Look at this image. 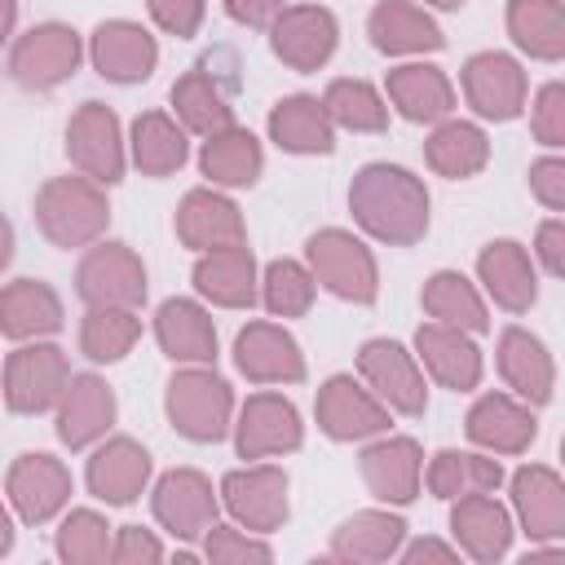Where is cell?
<instances>
[{
    "mask_svg": "<svg viewBox=\"0 0 565 565\" xmlns=\"http://www.w3.org/2000/svg\"><path fill=\"white\" fill-rule=\"evenodd\" d=\"M428 185L402 163H366L349 181V212L362 234L388 247H415L433 221Z\"/></svg>",
    "mask_w": 565,
    "mask_h": 565,
    "instance_id": "cell-1",
    "label": "cell"
},
{
    "mask_svg": "<svg viewBox=\"0 0 565 565\" xmlns=\"http://www.w3.org/2000/svg\"><path fill=\"white\" fill-rule=\"evenodd\" d=\"M35 225L40 234L71 252V247H93L106 225H110V199H106V185L84 177V172H66V177H49L40 190H35Z\"/></svg>",
    "mask_w": 565,
    "mask_h": 565,
    "instance_id": "cell-2",
    "label": "cell"
},
{
    "mask_svg": "<svg viewBox=\"0 0 565 565\" xmlns=\"http://www.w3.org/2000/svg\"><path fill=\"white\" fill-rule=\"evenodd\" d=\"M163 411L168 424L194 446H216L225 433H234V388L212 366L172 371L163 388Z\"/></svg>",
    "mask_w": 565,
    "mask_h": 565,
    "instance_id": "cell-3",
    "label": "cell"
},
{
    "mask_svg": "<svg viewBox=\"0 0 565 565\" xmlns=\"http://www.w3.org/2000/svg\"><path fill=\"white\" fill-rule=\"evenodd\" d=\"M305 265L313 269L318 287H327L335 300L375 305V296H380V265H375L371 247L358 234L340 230V225H327V230L309 234Z\"/></svg>",
    "mask_w": 565,
    "mask_h": 565,
    "instance_id": "cell-4",
    "label": "cell"
},
{
    "mask_svg": "<svg viewBox=\"0 0 565 565\" xmlns=\"http://www.w3.org/2000/svg\"><path fill=\"white\" fill-rule=\"evenodd\" d=\"M84 40L66 22H35L9 44V75L26 93H49L79 71Z\"/></svg>",
    "mask_w": 565,
    "mask_h": 565,
    "instance_id": "cell-5",
    "label": "cell"
},
{
    "mask_svg": "<svg viewBox=\"0 0 565 565\" xmlns=\"http://www.w3.org/2000/svg\"><path fill=\"white\" fill-rule=\"evenodd\" d=\"M71 362L57 344L49 340H22L4 358V406L13 415H44L57 411L66 384H71Z\"/></svg>",
    "mask_w": 565,
    "mask_h": 565,
    "instance_id": "cell-6",
    "label": "cell"
},
{
    "mask_svg": "<svg viewBox=\"0 0 565 565\" xmlns=\"http://www.w3.org/2000/svg\"><path fill=\"white\" fill-rule=\"evenodd\" d=\"M75 296L88 309H141L146 265L128 243H93L75 265Z\"/></svg>",
    "mask_w": 565,
    "mask_h": 565,
    "instance_id": "cell-7",
    "label": "cell"
},
{
    "mask_svg": "<svg viewBox=\"0 0 565 565\" xmlns=\"http://www.w3.org/2000/svg\"><path fill=\"white\" fill-rule=\"evenodd\" d=\"M66 159L75 172L115 185L124 181L128 168V141L119 128V115L106 102H79L75 115L66 119Z\"/></svg>",
    "mask_w": 565,
    "mask_h": 565,
    "instance_id": "cell-8",
    "label": "cell"
},
{
    "mask_svg": "<svg viewBox=\"0 0 565 565\" xmlns=\"http://www.w3.org/2000/svg\"><path fill=\"white\" fill-rule=\"evenodd\" d=\"M313 415H318V428L331 437V441H366V437H384L388 424H393V411L388 402L375 397V388L366 380H353V375H331L318 384V397H313Z\"/></svg>",
    "mask_w": 565,
    "mask_h": 565,
    "instance_id": "cell-9",
    "label": "cell"
},
{
    "mask_svg": "<svg viewBox=\"0 0 565 565\" xmlns=\"http://www.w3.org/2000/svg\"><path fill=\"white\" fill-rule=\"evenodd\" d=\"M71 490H75L71 468L49 450H22L4 472V499L13 516L26 525H44L57 512H66Z\"/></svg>",
    "mask_w": 565,
    "mask_h": 565,
    "instance_id": "cell-10",
    "label": "cell"
},
{
    "mask_svg": "<svg viewBox=\"0 0 565 565\" xmlns=\"http://www.w3.org/2000/svg\"><path fill=\"white\" fill-rule=\"evenodd\" d=\"M358 375L375 388L380 402H388L393 415H406V419H419L428 411V384H424V371H419V358L388 340V335H375L358 349Z\"/></svg>",
    "mask_w": 565,
    "mask_h": 565,
    "instance_id": "cell-11",
    "label": "cell"
},
{
    "mask_svg": "<svg viewBox=\"0 0 565 565\" xmlns=\"http://www.w3.org/2000/svg\"><path fill=\"white\" fill-rule=\"evenodd\" d=\"M459 84H463V102L472 106V115L490 119V124L516 119L525 110V97H530L525 66L512 53H499V49L472 53L459 71Z\"/></svg>",
    "mask_w": 565,
    "mask_h": 565,
    "instance_id": "cell-12",
    "label": "cell"
},
{
    "mask_svg": "<svg viewBox=\"0 0 565 565\" xmlns=\"http://www.w3.org/2000/svg\"><path fill=\"white\" fill-rule=\"evenodd\" d=\"M150 512L172 539L194 543L216 525L221 490H212L199 468H168L150 490Z\"/></svg>",
    "mask_w": 565,
    "mask_h": 565,
    "instance_id": "cell-13",
    "label": "cell"
},
{
    "mask_svg": "<svg viewBox=\"0 0 565 565\" xmlns=\"http://www.w3.org/2000/svg\"><path fill=\"white\" fill-rule=\"evenodd\" d=\"M287 472L278 463H247L221 477V503L225 512L252 530V534H274L282 530L291 503H287Z\"/></svg>",
    "mask_w": 565,
    "mask_h": 565,
    "instance_id": "cell-14",
    "label": "cell"
},
{
    "mask_svg": "<svg viewBox=\"0 0 565 565\" xmlns=\"http://www.w3.org/2000/svg\"><path fill=\"white\" fill-rule=\"evenodd\" d=\"M305 446V424L291 397L282 393H252L238 406L234 419V450L238 459H269V455H291Z\"/></svg>",
    "mask_w": 565,
    "mask_h": 565,
    "instance_id": "cell-15",
    "label": "cell"
},
{
    "mask_svg": "<svg viewBox=\"0 0 565 565\" xmlns=\"http://www.w3.org/2000/svg\"><path fill=\"white\" fill-rule=\"evenodd\" d=\"M335 44H340V22H335V13L322 9V4H287V9L278 13V22L269 26V49H274V57H278L282 66L300 71V75L327 66L331 53H335Z\"/></svg>",
    "mask_w": 565,
    "mask_h": 565,
    "instance_id": "cell-16",
    "label": "cell"
},
{
    "mask_svg": "<svg viewBox=\"0 0 565 565\" xmlns=\"http://www.w3.org/2000/svg\"><path fill=\"white\" fill-rule=\"evenodd\" d=\"M358 472H362L371 499H380L388 508H406L419 499V486H424V450L415 437L384 433L371 446H362Z\"/></svg>",
    "mask_w": 565,
    "mask_h": 565,
    "instance_id": "cell-17",
    "label": "cell"
},
{
    "mask_svg": "<svg viewBox=\"0 0 565 565\" xmlns=\"http://www.w3.org/2000/svg\"><path fill=\"white\" fill-rule=\"evenodd\" d=\"M88 62L110 84H141L159 66V40L128 18H106L88 35Z\"/></svg>",
    "mask_w": 565,
    "mask_h": 565,
    "instance_id": "cell-18",
    "label": "cell"
},
{
    "mask_svg": "<svg viewBox=\"0 0 565 565\" xmlns=\"http://www.w3.org/2000/svg\"><path fill=\"white\" fill-rule=\"evenodd\" d=\"M150 450L132 437H102L88 455V468H84V481H88V494L102 499L106 508H128L146 494L150 486Z\"/></svg>",
    "mask_w": 565,
    "mask_h": 565,
    "instance_id": "cell-19",
    "label": "cell"
},
{
    "mask_svg": "<svg viewBox=\"0 0 565 565\" xmlns=\"http://www.w3.org/2000/svg\"><path fill=\"white\" fill-rule=\"evenodd\" d=\"M234 366L252 384H300L305 380V353L300 340L282 322H247L234 335Z\"/></svg>",
    "mask_w": 565,
    "mask_h": 565,
    "instance_id": "cell-20",
    "label": "cell"
},
{
    "mask_svg": "<svg viewBox=\"0 0 565 565\" xmlns=\"http://www.w3.org/2000/svg\"><path fill=\"white\" fill-rule=\"evenodd\" d=\"M115 415H119L115 388L97 371H79V375H71V384L57 402V424L53 428H57V441L66 450H88L115 428Z\"/></svg>",
    "mask_w": 565,
    "mask_h": 565,
    "instance_id": "cell-21",
    "label": "cell"
},
{
    "mask_svg": "<svg viewBox=\"0 0 565 565\" xmlns=\"http://www.w3.org/2000/svg\"><path fill=\"white\" fill-rule=\"evenodd\" d=\"M463 433L490 455H525L539 437V419L516 393H481L463 415Z\"/></svg>",
    "mask_w": 565,
    "mask_h": 565,
    "instance_id": "cell-22",
    "label": "cell"
},
{
    "mask_svg": "<svg viewBox=\"0 0 565 565\" xmlns=\"http://www.w3.org/2000/svg\"><path fill=\"white\" fill-rule=\"evenodd\" d=\"M177 238L190 252H216V247H238L247 243V225L243 212L230 194H221V185H199L177 203Z\"/></svg>",
    "mask_w": 565,
    "mask_h": 565,
    "instance_id": "cell-23",
    "label": "cell"
},
{
    "mask_svg": "<svg viewBox=\"0 0 565 565\" xmlns=\"http://www.w3.org/2000/svg\"><path fill=\"white\" fill-rule=\"evenodd\" d=\"M512 490V512L516 525L525 530L530 543L565 539V477L547 463H521L508 477Z\"/></svg>",
    "mask_w": 565,
    "mask_h": 565,
    "instance_id": "cell-24",
    "label": "cell"
},
{
    "mask_svg": "<svg viewBox=\"0 0 565 565\" xmlns=\"http://www.w3.org/2000/svg\"><path fill=\"white\" fill-rule=\"evenodd\" d=\"M415 358L428 371V380L450 388V393H472L481 384V371H486L477 340L468 331L433 322V318L415 331Z\"/></svg>",
    "mask_w": 565,
    "mask_h": 565,
    "instance_id": "cell-25",
    "label": "cell"
},
{
    "mask_svg": "<svg viewBox=\"0 0 565 565\" xmlns=\"http://www.w3.org/2000/svg\"><path fill=\"white\" fill-rule=\"evenodd\" d=\"M494 366L499 380L508 384V393H516L530 406H547L556 393V362L547 353V344L525 331V327H503L499 344H494Z\"/></svg>",
    "mask_w": 565,
    "mask_h": 565,
    "instance_id": "cell-26",
    "label": "cell"
},
{
    "mask_svg": "<svg viewBox=\"0 0 565 565\" xmlns=\"http://www.w3.org/2000/svg\"><path fill=\"white\" fill-rule=\"evenodd\" d=\"M190 278H194V291L216 309H252L260 300V269L247 243L199 252Z\"/></svg>",
    "mask_w": 565,
    "mask_h": 565,
    "instance_id": "cell-27",
    "label": "cell"
},
{
    "mask_svg": "<svg viewBox=\"0 0 565 565\" xmlns=\"http://www.w3.org/2000/svg\"><path fill=\"white\" fill-rule=\"evenodd\" d=\"M450 534H455L463 556L494 565L512 552L516 525H512V512L494 494H463L450 503Z\"/></svg>",
    "mask_w": 565,
    "mask_h": 565,
    "instance_id": "cell-28",
    "label": "cell"
},
{
    "mask_svg": "<svg viewBox=\"0 0 565 565\" xmlns=\"http://www.w3.org/2000/svg\"><path fill=\"white\" fill-rule=\"evenodd\" d=\"M477 282L508 313H530V305L539 300L534 260L516 238H494L477 252Z\"/></svg>",
    "mask_w": 565,
    "mask_h": 565,
    "instance_id": "cell-29",
    "label": "cell"
},
{
    "mask_svg": "<svg viewBox=\"0 0 565 565\" xmlns=\"http://www.w3.org/2000/svg\"><path fill=\"white\" fill-rule=\"evenodd\" d=\"M154 340L163 358L177 366H212L216 362V322L199 300L172 296L154 309Z\"/></svg>",
    "mask_w": 565,
    "mask_h": 565,
    "instance_id": "cell-30",
    "label": "cell"
},
{
    "mask_svg": "<svg viewBox=\"0 0 565 565\" xmlns=\"http://www.w3.org/2000/svg\"><path fill=\"white\" fill-rule=\"evenodd\" d=\"M384 97L411 124H441L455 110V84L433 62H402L384 75Z\"/></svg>",
    "mask_w": 565,
    "mask_h": 565,
    "instance_id": "cell-31",
    "label": "cell"
},
{
    "mask_svg": "<svg viewBox=\"0 0 565 565\" xmlns=\"http://www.w3.org/2000/svg\"><path fill=\"white\" fill-rule=\"evenodd\" d=\"M366 35L384 57H419L446 49L441 26L415 0H380L366 18Z\"/></svg>",
    "mask_w": 565,
    "mask_h": 565,
    "instance_id": "cell-32",
    "label": "cell"
},
{
    "mask_svg": "<svg viewBox=\"0 0 565 565\" xmlns=\"http://www.w3.org/2000/svg\"><path fill=\"white\" fill-rule=\"evenodd\" d=\"M402 543H406V521L397 512H388V503L362 508L331 530V561L375 565V561H393L402 552Z\"/></svg>",
    "mask_w": 565,
    "mask_h": 565,
    "instance_id": "cell-33",
    "label": "cell"
},
{
    "mask_svg": "<svg viewBox=\"0 0 565 565\" xmlns=\"http://www.w3.org/2000/svg\"><path fill=\"white\" fill-rule=\"evenodd\" d=\"M269 141L287 154H331L335 150V119L322 97L313 93H291L274 102L269 110Z\"/></svg>",
    "mask_w": 565,
    "mask_h": 565,
    "instance_id": "cell-34",
    "label": "cell"
},
{
    "mask_svg": "<svg viewBox=\"0 0 565 565\" xmlns=\"http://www.w3.org/2000/svg\"><path fill=\"white\" fill-rule=\"evenodd\" d=\"M66 313H62V296L44 282V278H13L0 291V331L22 344V340H44L53 331H62Z\"/></svg>",
    "mask_w": 565,
    "mask_h": 565,
    "instance_id": "cell-35",
    "label": "cell"
},
{
    "mask_svg": "<svg viewBox=\"0 0 565 565\" xmlns=\"http://www.w3.org/2000/svg\"><path fill=\"white\" fill-rule=\"evenodd\" d=\"M185 124L168 110H141L128 128V159L137 163L141 177H172L190 159Z\"/></svg>",
    "mask_w": 565,
    "mask_h": 565,
    "instance_id": "cell-36",
    "label": "cell"
},
{
    "mask_svg": "<svg viewBox=\"0 0 565 565\" xmlns=\"http://www.w3.org/2000/svg\"><path fill=\"white\" fill-rule=\"evenodd\" d=\"M199 172L207 177V185H221V190H247L260 181L265 172V150L256 141V132L247 128H225V132H212L203 137L199 146Z\"/></svg>",
    "mask_w": 565,
    "mask_h": 565,
    "instance_id": "cell-37",
    "label": "cell"
},
{
    "mask_svg": "<svg viewBox=\"0 0 565 565\" xmlns=\"http://www.w3.org/2000/svg\"><path fill=\"white\" fill-rule=\"evenodd\" d=\"M424 486L433 499L455 503L463 494H494L503 486V468L490 450H437L424 468Z\"/></svg>",
    "mask_w": 565,
    "mask_h": 565,
    "instance_id": "cell-38",
    "label": "cell"
},
{
    "mask_svg": "<svg viewBox=\"0 0 565 565\" xmlns=\"http://www.w3.org/2000/svg\"><path fill=\"white\" fill-rule=\"evenodd\" d=\"M424 163L446 181H468L490 163V137L472 119H441L424 141Z\"/></svg>",
    "mask_w": 565,
    "mask_h": 565,
    "instance_id": "cell-39",
    "label": "cell"
},
{
    "mask_svg": "<svg viewBox=\"0 0 565 565\" xmlns=\"http://www.w3.org/2000/svg\"><path fill=\"white\" fill-rule=\"evenodd\" d=\"M419 305L433 322H446V327H459L468 335H486L490 331V309L477 291V282L459 269H437L424 278V291H419Z\"/></svg>",
    "mask_w": 565,
    "mask_h": 565,
    "instance_id": "cell-40",
    "label": "cell"
},
{
    "mask_svg": "<svg viewBox=\"0 0 565 565\" xmlns=\"http://www.w3.org/2000/svg\"><path fill=\"white\" fill-rule=\"evenodd\" d=\"M508 35L534 62H565V0H508Z\"/></svg>",
    "mask_w": 565,
    "mask_h": 565,
    "instance_id": "cell-41",
    "label": "cell"
},
{
    "mask_svg": "<svg viewBox=\"0 0 565 565\" xmlns=\"http://www.w3.org/2000/svg\"><path fill=\"white\" fill-rule=\"evenodd\" d=\"M172 115L185 124V132H194V137H212V132H225V128H234V106H230V97L221 93V84L203 71V66H194V71H185L177 84H172Z\"/></svg>",
    "mask_w": 565,
    "mask_h": 565,
    "instance_id": "cell-42",
    "label": "cell"
},
{
    "mask_svg": "<svg viewBox=\"0 0 565 565\" xmlns=\"http://www.w3.org/2000/svg\"><path fill=\"white\" fill-rule=\"evenodd\" d=\"M53 552L66 565H106L115 561V525L97 508H71L53 534Z\"/></svg>",
    "mask_w": 565,
    "mask_h": 565,
    "instance_id": "cell-43",
    "label": "cell"
},
{
    "mask_svg": "<svg viewBox=\"0 0 565 565\" xmlns=\"http://www.w3.org/2000/svg\"><path fill=\"white\" fill-rule=\"evenodd\" d=\"M137 340H141L137 309H88L79 322V353L97 366L124 362Z\"/></svg>",
    "mask_w": 565,
    "mask_h": 565,
    "instance_id": "cell-44",
    "label": "cell"
},
{
    "mask_svg": "<svg viewBox=\"0 0 565 565\" xmlns=\"http://www.w3.org/2000/svg\"><path fill=\"white\" fill-rule=\"evenodd\" d=\"M335 128L349 132H384L388 128V97L366 79H331L322 93Z\"/></svg>",
    "mask_w": 565,
    "mask_h": 565,
    "instance_id": "cell-45",
    "label": "cell"
},
{
    "mask_svg": "<svg viewBox=\"0 0 565 565\" xmlns=\"http://www.w3.org/2000/svg\"><path fill=\"white\" fill-rule=\"evenodd\" d=\"M313 296H318V278H313L309 265H300L291 256H278V260L265 265V274H260V305L274 318H305Z\"/></svg>",
    "mask_w": 565,
    "mask_h": 565,
    "instance_id": "cell-46",
    "label": "cell"
},
{
    "mask_svg": "<svg viewBox=\"0 0 565 565\" xmlns=\"http://www.w3.org/2000/svg\"><path fill=\"white\" fill-rule=\"evenodd\" d=\"M203 561H212V565H247V561H274V547L260 539V534H252V530H243V525H212L207 534H203Z\"/></svg>",
    "mask_w": 565,
    "mask_h": 565,
    "instance_id": "cell-47",
    "label": "cell"
},
{
    "mask_svg": "<svg viewBox=\"0 0 565 565\" xmlns=\"http://www.w3.org/2000/svg\"><path fill=\"white\" fill-rule=\"evenodd\" d=\"M530 132L547 150H565V79H552L534 93L530 106Z\"/></svg>",
    "mask_w": 565,
    "mask_h": 565,
    "instance_id": "cell-48",
    "label": "cell"
},
{
    "mask_svg": "<svg viewBox=\"0 0 565 565\" xmlns=\"http://www.w3.org/2000/svg\"><path fill=\"white\" fill-rule=\"evenodd\" d=\"M154 26L163 35H177V40H190L199 26H203V13H207V0H146Z\"/></svg>",
    "mask_w": 565,
    "mask_h": 565,
    "instance_id": "cell-49",
    "label": "cell"
},
{
    "mask_svg": "<svg viewBox=\"0 0 565 565\" xmlns=\"http://www.w3.org/2000/svg\"><path fill=\"white\" fill-rule=\"evenodd\" d=\"M530 194L547 207L565 216V154H543L530 163Z\"/></svg>",
    "mask_w": 565,
    "mask_h": 565,
    "instance_id": "cell-50",
    "label": "cell"
},
{
    "mask_svg": "<svg viewBox=\"0 0 565 565\" xmlns=\"http://www.w3.org/2000/svg\"><path fill=\"white\" fill-rule=\"evenodd\" d=\"M163 543L146 525H119L115 530V565H159Z\"/></svg>",
    "mask_w": 565,
    "mask_h": 565,
    "instance_id": "cell-51",
    "label": "cell"
},
{
    "mask_svg": "<svg viewBox=\"0 0 565 565\" xmlns=\"http://www.w3.org/2000/svg\"><path fill=\"white\" fill-rule=\"evenodd\" d=\"M534 256L547 274L565 278V216H552L534 230Z\"/></svg>",
    "mask_w": 565,
    "mask_h": 565,
    "instance_id": "cell-52",
    "label": "cell"
},
{
    "mask_svg": "<svg viewBox=\"0 0 565 565\" xmlns=\"http://www.w3.org/2000/svg\"><path fill=\"white\" fill-rule=\"evenodd\" d=\"M221 4L238 26H252V31H269L287 9V0H221Z\"/></svg>",
    "mask_w": 565,
    "mask_h": 565,
    "instance_id": "cell-53",
    "label": "cell"
},
{
    "mask_svg": "<svg viewBox=\"0 0 565 565\" xmlns=\"http://www.w3.org/2000/svg\"><path fill=\"white\" fill-rule=\"evenodd\" d=\"M397 561H406V565H419V561H459V543H441V539H415V543H402Z\"/></svg>",
    "mask_w": 565,
    "mask_h": 565,
    "instance_id": "cell-54",
    "label": "cell"
},
{
    "mask_svg": "<svg viewBox=\"0 0 565 565\" xmlns=\"http://www.w3.org/2000/svg\"><path fill=\"white\" fill-rule=\"evenodd\" d=\"M13 512V508H9ZM9 512L0 516V556H9V547H13V521H9Z\"/></svg>",
    "mask_w": 565,
    "mask_h": 565,
    "instance_id": "cell-55",
    "label": "cell"
},
{
    "mask_svg": "<svg viewBox=\"0 0 565 565\" xmlns=\"http://www.w3.org/2000/svg\"><path fill=\"white\" fill-rule=\"evenodd\" d=\"M424 4H433V9H463L468 0H424Z\"/></svg>",
    "mask_w": 565,
    "mask_h": 565,
    "instance_id": "cell-56",
    "label": "cell"
},
{
    "mask_svg": "<svg viewBox=\"0 0 565 565\" xmlns=\"http://www.w3.org/2000/svg\"><path fill=\"white\" fill-rule=\"evenodd\" d=\"M561 459H565V437H561Z\"/></svg>",
    "mask_w": 565,
    "mask_h": 565,
    "instance_id": "cell-57",
    "label": "cell"
}]
</instances>
